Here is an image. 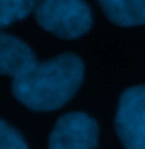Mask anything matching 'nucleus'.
Listing matches in <instances>:
<instances>
[{
  "label": "nucleus",
  "instance_id": "nucleus-6",
  "mask_svg": "<svg viewBox=\"0 0 145 149\" xmlns=\"http://www.w3.org/2000/svg\"><path fill=\"white\" fill-rule=\"evenodd\" d=\"M99 4L116 25L132 27L145 23V0H99Z\"/></svg>",
  "mask_w": 145,
  "mask_h": 149
},
{
  "label": "nucleus",
  "instance_id": "nucleus-1",
  "mask_svg": "<svg viewBox=\"0 0 145 149\" xmlns=\"http://www.w3.org/2000/svg\"><path fill=\"white\" fill-rule=\"evenodd\" d=\"M84 78V63L78 55L63 53L48 61H38L15 78L11 91L32 111H51L65 105L78 93Z\"/></svg>",
  "mask_w": 145,
  "mask_h": 149
},
{
  "label": "nucleus",
  "instance_id": "nucleus-2",
  "mask_svg": "<svg viewBox=\"0 0 145 149\" xmlns=\"http://www.w3.org/2000/svg\"><path fill=\"white\" fill-rule=\"evenodd\" d=\"M34 17L42 29L65 40L84 36L93 25L91 6L84 0H38Z\"/></svg>",
  "mask_w": 145,
  "mask_h": 149
},
{
  "label": "nucleus",
  "instance_id": "nucleus-7",
  "mask_svg": "<svg viewBox=\"0 0 145 149\" xmlns=\"http://www.w3.org/2000/svg\"><path fill=\"white\" fill-rule=\"evenodd\" d=\"M38 0H0V29L21 21L36 8Z\"/></svg>",
  "mask_w": 145,
  "mask_h": 149
},
{
  "label": "nucleus",
  "instance_id": "nucleus-3",
  "mask_svg": "<svg viewBox=\"0 0 145 149\" xmlns=\"http://www.w3.org/2000/svg\"><path fill=\"white\" fill-rule=\"evenodd\" d=\"M116 132L124 149H145V86H132L122 93Z\"/></svg>",
  "mask_w": 145,
  "mask_h": 149
},
{
  "label": "nucleus",
  "instance_id": "nucleus-8",
  "mask_svg": "<svg viewBox=\"0 0 145 149\" xmlns=\"http://www.w3.org/2000/svg\"><path fill=\"white\" fill-rule=\"evenodd\" d=\"M0 149H27V143L21 132L4 120H0Z\"/></svg>",
  "mask_w": 145,
  "mask_h": 149
},
{
  "label": "nucleus",
  "instance_id": "nucleus-4",
  "mask_svg": "<svg viewBox=\"0 0 145 149\" xmlns=\"http://www.w3.org/2000/svg\"><path fill=\"white\" fill-rule=\"evenodd\" d=\"M99 126L89 113L72 111L57 120L51 136L48 149H97Z\"/></svg>",
  "mask_w": 145,
  "mask_h": 149
},
{
  "label": "nucleus",
  "instance_id": "nucleus-5",
  "mask_svg": "<svg viewBox=\"0 0 145 149\" xmlns=\"http://www.w3.org/2000/svg\"><path fill=\"white\" fill-rule=\"evenodd\" d=\"M36 63L38 59L34 51L23 40L0 32V76H11L15 80Z\"/></svg>",
  "mask_w": 145,
  "mask_h": 149
}]
</instances>
